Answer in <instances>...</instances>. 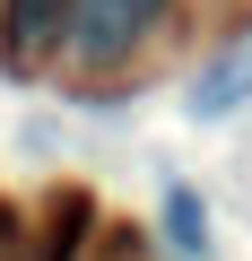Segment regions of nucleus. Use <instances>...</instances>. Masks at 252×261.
Returning <instances> with one entry per match:
<instances>
[{
  "label": "nucleus",
  "instance_id": "f03ea898",
  "mask_svg": "<svg viewBox=\"0 0 252 261\" xmlns=\"http://www.w3.org/2000/svg\"><path fill=\"white\" fill-rule=\"evenodd\" d=\"M61 35H70V0H0V53H9V70L52 61Z\"/></svg>",
  "mask_w": 252,
  "mask_h": 261
},
{
  "label": "nucleus",
  "instance_id": "f257e3e1",
  "mask_svg": "<svg viewBox=\"0 0 252 261\" xmlns=\"http://www.w3.org/2000/svg\"><path fill=\"white\" fill-rule=\"evenodd\" d=\"M157 9H165V0H70V35H61V44H70L78 61H122Z\"/></svg>",
  "mask_w": 252,
  "mask_h": 261
},
{
  "label": "nucleus",
  "instance_id": "7ed1b4c3",
  "mask_svg": "<svg viewBox=\"0 0 252 261\" xmlns=\"http://www.w3.org/2000/svg\"><path fill=\"white\" fill-rule=\"evenodd\" d=\"M165 235H174L183 261H209V209H200L191 183H165Z\"/></svg>",
  "mask_w": 252,
  "mask_h": 261
}]
</instances>
